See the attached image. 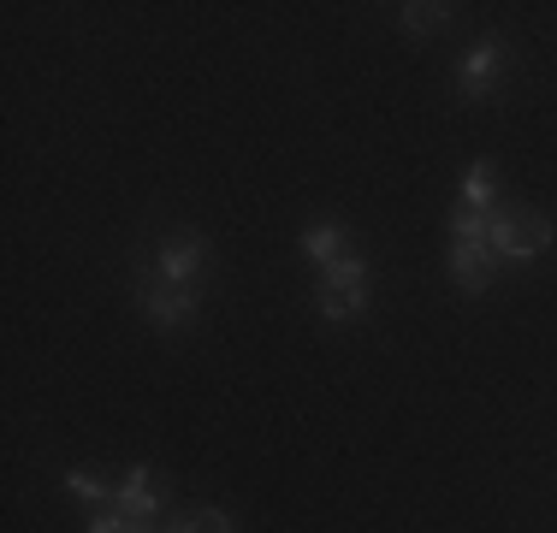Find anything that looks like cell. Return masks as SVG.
<instances>
[{"label":"cell","mask_w":557,"mask_h":533,"mask_svg":"<svg viewBox=\"0 0 557 533\" xmlns=\"http://www.w3.org/2000/svg\"><path fill=\"white\" fill-rule=\"evenodd\" d=\"M202 261H208V244H202V237H196V232H172V237H161V249H154V278H161V285L196 290Z\"/></svg>","instance_id":"cell-1"},{"label":"cell","mask_w":557,"mask_h":533,"mask_svg":"<svg viewBox=\"0 0 557 533\" xmlns=\"http://www.w3.org/2000/svg\"><path fill=\"white\" fill-rule=\"evenodd\" d=\"M143 314L154 320V326L161 332H178V326H190V314H196V290H184V285H161V278H154V285H143Z\"/></svg>","instance_id":"cell-2"},{"label":"cell","mask_w":557,"mask_h":533,"mask_svg":"<svg viewBox=\"0 0 557 533\" xmlns=\"http://www.w3.org/2000/svg\"><path fill=\"white\" fill-rule=\"evenodd\" d=\"M498 65H504V42H498V36H481V42L462 53V65H457V89L469 101L486 96V89H493V77H498Z\"/></svg>","instance_id":"cell-3"},{"label":"cell","mask_w":557,"mask_h":533,"mask_svg":"<svg viewBox=\"0 0 557 533\" xmlns=\"http://www.w3.org/2000/svg\"><path fill=\"white\" fill-rule=\"evenodd\" d=\"M113 510L125 516V522H149V516L161 510V492H154V474L143 469V462H137V469H131L125 480H119V486H113Z\"/></svg>","instance_id":"cell-4"},{"label":"cell","mask_w":557,"mask_h":533,"mask_svg":"<svg viewBox=\"0 0 557 533\" xmlns=\"http://www.w3.org/2000/svg\"><path fill=\"white\" fill-rule=\"evenodd\" d=\"M493 249L486 244H450V278H457L469 297H481L486 285H493Z\"/></svg>","instance_id":"cell-5"},{"label":"cell","mask_w":557,"mask_h":533,"mask_svg":"<svg viewBox=\"0 0 557 533\" xmlns=\"http://www.w3.org/2000/svg\"><path fill=\"white\" fill-rule=\"evenodd\" d=\"M486 249H493L498 261H516V266H528L534 256H528V237H522V213H486Z\"/></svg>","instance_id":"cell-6"},{"label":"cell","mask_w":557,"mask_h":533,"mask_svg":"<svg viewBox=\"0 0 557 533\" xmlns=\"http://www.w3.org/2000/svg\"><path fill=\"white\" fill-rule=\"evenodd\" d=\"M344 249H350V237H344V225H309L302 232V256L309 261H321V266H333Z\"/></svg>","instance_id":"cell-7"},{"label":"cell","mask_w":557,"mask_h":533,"mask_svg":"<svg viewBox=\"0 0 557 533\" xmlns=\"http://www.w3.org/2000/svg\"><path fill=\"white\" fill-rule=\"evenodd\" d=\"M445 18H450L445 0H409V7H397V24H404L409 36H433Z\"/></svg>","instance_id":"cell-8"},{"label":"cell","mask_w":557,"mask_h":533,"mask_svg":"<svg viewBox=\"0 0 557 533\" xmlns=\"http://www.w3.org/2000/svg\"><path fill=\"white\" fill-rule=\"evenodd\" d=\"M457 208H474V213H493V160H474L469 178H462V202Z\"/></svg>","instance_id":"cell-9"},{"label":"cell","mask_w":557,"mask_h":533,"mask_svg":"<svg viewBox=\"0 0 557 533\" xmlns=\"http://www.w3.org/2000/svg\"><path fill=\"white\" fill-rule=\"evenodd\" d=\"M326 290H368V261L362 256H338L326 266Z\"/></svg>","instance_id":"cell-10"},{"label":"cell","mask_w":557,"mask_h":533,"mask_svg":"<svg viewBox=\"0 0 557 533\" xmlns=\"http://www.w3.org/2000/svg\"><path fill=\"white\" fill-rule=\"evenodd\" d=\"M516 213H522V237H528V256H546V249H552V237H557V225L546 220V213H540V208H516Z\"/></svg>","instance_id":"cell-11"},{"label":"cell","mask_w":557,"mask_h":533,"mask_svg":"<svg viewBox=\"0 0 557 533\" xmlns=\"http://www.w3.org/2000/svg\"><path fill=\"white\" fill-rule=\"evenodd\" d=\"M368 314V290H321V320H350Z\"/></svg>","instance_id":"cell-12"},{"label":"cell","mask_w":557,"mask_h":533,"mask_svg":"<svg viewBox=\"0 0 557 533\" xmlns=\"http://www.w3.org/2000/svg\"><path fill=\"white\" fill-rule=\"evenodd\" d=\"M65 492H72V498H84V504H108L113 498V486L101 474H89V469H72L65 474Z\"/></svg>","instance_id":"cell-13"},{"label":"cell","mask_w":557,"mask_h":533,"mask_svg":"<svg viewBox=\"0 0 557 533\" xmlns=\"http://www.w3.org/2000/svg\"><path fill=\"white\" fill-rule=\"evenodd\" d=\"M172 533H237V522L225 510H196V516H178Z\"/></svg>","instance_id":"cell-14"},{"label":"cell","mask_w":557,"mask_h":533,"mask_svg":"<svg viewBox=\"0 0 557 533\" xmlns=\"http://www.w3.org/2000/svg\"><path fill=\"white\" fill-rule=\"evenodd\" d=\"M450 244H486V213H474V208L450 213Z\"/></svg>","instance_id":"cell-15"},{"label":"cell","mask_w":557,"mask_h":533,"mask_svg":"<svg viewBox=\"0 0 557 533\" xmlns=\"http://www.w3.org/2000/svg\"><path fill=\"white\" fill-rule=\"evenodd\" d=\"M131 522H125V516H119V510H108V516H96V522H89L84 533H125Z\"/></svg>","instance_id":"cell-16"}]
</instances>
